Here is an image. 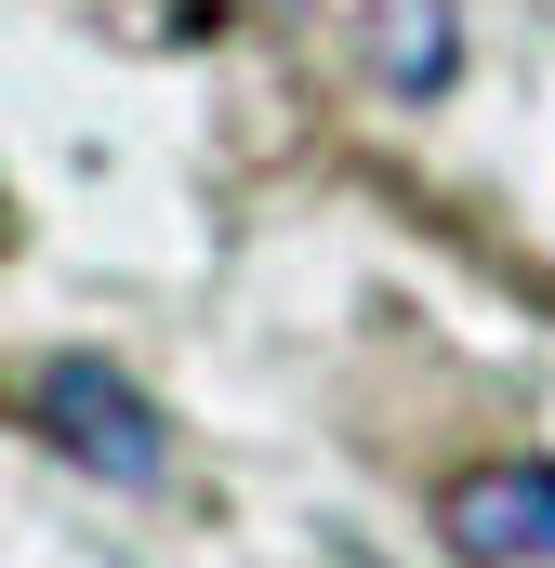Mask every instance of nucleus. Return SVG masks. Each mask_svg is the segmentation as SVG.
Here are the masks:
<instances>
[{
    "label": "nucleus",
    "instance_id": "f257e3e1",
    "mask_svg": "<svg viewBox=\"0 0 555 568\" xmlns=\"http://www.w3.org/2000/svg\"><path fill=\"white\" fill-rule=\"evenodd\" d=\"M27 424H40V449H67V463H80V476H107V489H159V463H172L159 410H145L107 357H80V344L27 371Z\"/></svg>",
    "mask_w": 555,
    "mask_h": 568
},
{
    "label": "nucleus",
    "instance_id": "f03ea898",
    "mask_svg": "<svg viewBox=\"0 0 555 568\" xmlns=\"http://www.w3.org/2000/svg\"><path fill=\"white\" fill-rule=\"evenodd\" d=\"M436 529L463 568H555V463H476L436 489Z\"/></svg>",
    "mask_w": 555,
    "mask_h": 568
},
{
    "label": "nucleus",
    "instance_id": "7ed1b4c3",
    "mask_svg": "<svg viewBox=\"0 0 555 568\" xmlns=\"http://www.w3.org/2000/svg\"><path fill=\"white\" fill-rule=\"evenodd\" d=\"M357 27H371V80H397L411 106L463 80V27H450V0H371Z\"/></svg>",
    "mask_w": 555,
    "mask_h": 568
}]
</instances>
